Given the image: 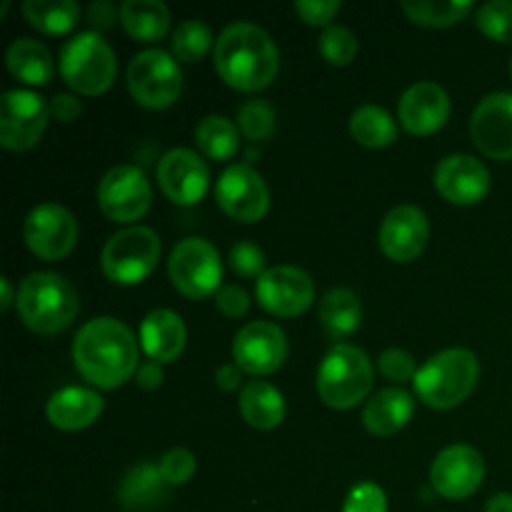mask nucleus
<instances>
[{"label": "nucleus", "instance_id": "obj_3", "mask_svg": "<svg viewBox=\"0 0 512 512\" xmlns=\"http://www.w3.org/2000/svg\"><path fill=\"white\" fill-rule=\"evenodd\" d=\"M15 308L33 333L55 335L73 323L80 300L68 278L50 270H38L20 283Z\"/></svg>", "mask_w": 512, "mask_h": 512}, {"label": "nucleus", "instance_id": "obj_22", "mask_svg": "<svg viewBox=\"0 0 512 512\" xmlns=\"http://www.w3.org/2000/svg\"><path fill=\"white\" fill-rule=\"evenodd\" d=\"M185 323L168 308L150 310L140 325V345L155 363H173L185 348Z\"/></svg>", "mask_w": 512, "mask_h": 512}, {"label": "nucleus", "instance_id": "obj_37", "mask_svg": "<svg viewBox=\"0 0 512 512\" xmlns=\"http://www.w3.org/2000/svg\"><path fill=\"white\" fill-rule=\"evenodd\" d=\"M318 48L330 65H348L358 55V35L345 25H328L320 33Z\"/></svg>", "mask_w": 512, "mask_h": 512}, {"label": "nucleus", "instance_id": "obj_18", "mask_svg": "<svg viewBox=\"0 0 512 512\" xmlns=\"http://www.w3.org/2000/svg\"><path fill=\"white\" fill-rule=\"evenodd\" d=\"M435 190L453 205H473L488 195L490 170L468 153H453L435 165Z\"/></svg>", "mask_w": 512, "mask_h": 512}, {"label": "nucleus", "instance_id": "obj_24", "mask_svg": "<svg viewBox=\"0 0 512 512\" xmlns=\"http://www.w3.org/2000/svg\"><path fill=\"white\" fill-rule=\"evenodd\" d=\"M415 413V400L408 390L403 388H385L375 393L365 403L363 423L373 435H393L410 423Z\"/></svg>", "mask_w": 512, "mask_h": 512}, {"label": "nucleus", "instance_id": "obj_6", "mask_svg": "<svg viewBox=\"0 0 512 512\" xmlns=\"http://www.w3.org/2000/svg\"><path fill=\"white\" fill-rule=\"evenodd\" d=\"M115 53L95 30H83L65 40L60 50V75L80 95H100L115 80Z\"/></svg>", "mask_w": 512, "mask_h": 512}, {"label": "nucleus", "instance_id": "obj_47", "mask_svg": "<svg viewBox=\"0 0 512 512\" xmlns=\"http://www.w3.org/2000/svg\"><path fill=\"white\" fill-rule=\"evenodd\" d=\"M240 375H243V370H240L238 365L225 363L215 370V383H218L220 390H228V393H233V390L240 388Z\"/></svg>", "mask_w": 512, "mask_h": 512}, {"label": "nucleus", "instance_id": "obj_26", "mask_svg": "<svg viewBox=\"0 0 512 512\" xmlns=\"http://www.w3.org/2000/svg\"><path fill=\"white\" fill-rule=\"evenodd\" d=\"M168 488L170 485L160 465L140 463L125 475V480L120 483L118 498L128 510H148L168 498Z\"/></svg>", "mask_w": 512, "mask_h": 512}, {"label": "nucleus", "instance_id": "obj_20", "mask_svg": "<svg viewBox=\"0 0 512 512\" xmlns=\"http://www.w3.org/2000/svg\"><path fill=\"white\" fill-rule=\"evenodd\" d=\"M380 248L395 263H410L425 250L430 238L428 215L418 205H398L380 223Z\"/></svg>", "mask_w": 512, "mask_h": 512}, {"label": "nucleus", "instance_id": "obj_8", "mask_svg": "<svg viewBox=\"0 0 512 512\" xmlns=\"http://www.w3.org/2000/svg\"><path fill=\"white\" fill-rule=\"evenodd\" d=\"M130 95L145 108H168L183 90V73L178 60L160 48H148L128 65Z\"/></svg>", "mask_w": 512, "mask_h": 512}, {"label": "nucleus", "instance_id": "obj_45", "mask_svg": "<svg viewBox=\"0 0 512 512\" xmlns=\"http://www.w3.org/2000/svg\"><path fill=\"white\" fill-rule=\"evenodd\" d=\"M118 13L120 10L115 8L113 3H108V0H95V3H90V8H88L90 23L100 30L113 28V23L118 20Z\"/></svg>", "mask_w": 512, "mask_h": 512}, {"label": "nucleus", "instance_id": "obj_48", "mask_svg": "<svg viewBox=\"0 0 512 512\" xmlns=\"http://www.w3.org/2000/svg\"><path fill=\"white\" fill-rule=\"evenodd\" d=\"M485 512H512V493H498L488 500Z\"/></svg>", "mask_w": 512, "mask_h": 512}, {"label": "nucleus", "instance_id": "obj_38", "mask_svg": "<svg viewBox=\"0 0 512 512\" xmlns=\"http://www.w3.org/2000/svg\"><path fill=\"white\" fill-rule=\"evenodd\" d=\"M230 268L243 278H260L265 273V253L250 240H240L230 248Z\"/></svg>", "mask_w": 512, "mask_h": 512}, {"label": "nucleus", "instance_id": "obj_31", "mask_svg": "<svg viewBox=\"0 0 512 512\" xmlns=\"http://www.w3.org/2000/svg\"><path fill=\"white\" fill-rule=\"evenodd\" d=\"M195 143L208 158L213 160H230L238 153L240 135L238 125L228 120L225 115H205L195 125Z\"/></svg>", "mask_w": 512, "mask_h": 512}, {"label": "nucleus", "instance_id": "obj_16", "mask_svg": "<svg viewBox=\"0 0 512 512\" xmlns=\"http://www.w3.org/2000/svg\"><path fill=\"white\" fill-rule=\"evenodd\" d=\"M485 478V460L473 445H450L440 450L430 468L435 493L448 500L470 498Z\"/></svg>", "mask_w": 512, "mask_h": 512}, {"label": "nucleus", "instance_id": "obj_42", "mask_svg": "<svg viewBox=\"0 0 512 512\" xmlns=\"http://www.w3.org/2000/svg\"><path fill=\"white\" fill-rule=\"evenodd\" d=\"M215 305H218L220 313L228 315V318H243V315L250 310V298L240 285L228 283L218 290Z\"/></svg>", "mask_w": 512, "mask_h": 512}, {"label": "nucleus", "instance_id": "obj_29", "mask_svg": "<svg viewBox=\"0 0 512 512\" xmlns=\"http://www.w3.org/2000/svg\"><path fill=\"white\" fill-rule=\"evenodd\" d=\"M360 320H363L360 298L350 288H333L320 298V323L335 338L355 333Z\"/></svg>", "mask_w": 512, "mask_h": 512}, {"label": "nucleus", "instance_id": "obj_35", "mask_svg": "<svg viewBox=\"0 0 512 512\" xmlns=\"http://www.w3.org/2000/svg\"><path fill=\"white\" fill-rule=\"evenodd\" d=\"M238 128L253 143H263L275 133V110L265 100H245L238 108Z\"/></svg>", "mask_w": 512, "mask_h": 512}, {"label": "nucleus", "instance_id": "obj_39", "mask_svg": "<svg viewBox=\"0 0 512 512\" xmlns=\"http://www.w3.org/2000/svg\"><path fill=\"white\" fill-rule=\"evenodd\" d=\"M378 368L390 383H408V380H415L418 375V368H415V360L408 350L400 348H388L378 360Z\"/></svg>", "mask_w": 512, "mask_h": 512}, {"label": "nucleus", "instance_id": "obj_25", "mask_svg": "<svg viewBox=\"0 0 512 512\" xmlns=\"http://www.w3.org/2000/svg\"><path fill=\"white\" fill-rule=\"evenodd\" d=\"M240 415L248 425L258 430H273L285 418V398L275 385L265 380H250L243 385L238 400Z\"/></svg>", "mask_w": 512, "mask_h": 512}, {"label": "nucleus", "instance_id": "obj_32", "mask_svg": "<svg viewBox=\"0 0 512 512\" xmlns=\"http://www.w3.org/2000/svg\"><path fill=\"white\" fill-rule=\"evenodd\" d=\"M350 133L365 148H385L398 135V125L380 105H360L350 115Z\"/></svg>", "mask_w": 512, "mask_h": 512}, {"label": "nucleus", "instance_id": "obj_15", "mask_svg": "<svg viewBox=\"0 0 512 512\" xmlns=\"http://www.w3.org/2000/svg\"><path fill=\"white\" fill-rule=\"evenodd\" d=\"M258 303L268 313L280 318H295L305 313L315 298V283L305 270L295 265H275L268 268L255 283Z\"/></svg>", "mask_w": 512, "mask_h": 512}, {"label": "nucleus", "instance_id": "obj_46", "mask_svg": "<svg viewBox=\"0 0 512 512\" xmlns=\"http://www.w3.org/2000/svg\"><path fill=\"white\" fill-rule=\"evenodd\" d=\"M135 378H138V385L145 390H155L163 385V363H155V360H145V363H140L138 373H135Z\"/></svg>", "mask_w": 512, "mask_h": 512}, {"label": "nucleus", "instance_id": "obj_34", "mask_svg": "<svg viewBox=\"0 0 512 512\" xmlns=\"http://www.w3.org/2000/svg\"><path fill=\"white\" fill-rule=\"evenodd\" d=\"M213 45V33H210L208 25L203 20H185L175 28L173 40H170V48H173L175 60H183V63H195V60L203 58L205 53Z\"/></svg>", "mask_w": 512, "mask_h": 512}, {"label": "nucleus", "instance_id": "obj_21", "mask_svg": "<svg viewBox=\"0 0 512 512\" xmlns=\"http://www.w3.org/2000/svg\"><path fill=\"white\" fill-rule=\"evenodd\" d=\"M400 123L413 135H430L445 125L450 115V98L443 85L420 80L410 85L398 100Z\"/></svg>", "mask_w": 512, "mask_h": 512}, {"label": "nucleus", "instance_id": "obj_5", "mask_svg": "<svg viewBox=\"0 0 512 512\" xmlns=\"http://www.w3.org/2000/svg\"><path fill=\"white\" fill-rule=\"evenodd\" d=\"M375 370L368 353L358 345L338 343L318 368V395L328 408L350 410L368 398Z\"/></svg>", "mask_w": 512, "mask_h": 512}, {"label": "nucleus", "instance_id": "obj_43", "mask_svg": "<svg viewBox=\"0 0 512 512\" xmlns=\"http://www.w3.org/2000/svg\"><path fill=\"white\" fill-rule=\"evenodd\" d=\"M295 10H298L305 23L328 25L340 10V0H298Z\"/></svg>", "mask_w": 512, "mask_h": 512}, {"label": "nucleus", "instance_id": "obj_23", "mask_svg": "<svg viewBox=\"0 0 512 512\" xmlns=\"http://www.w3.org/2000/svg\"><path fill=\"white\" fill-rule=\"evenodd\" d=\"M45 413H48V420L55 428L73 433V430L88 428L100 418L103 398L95 390L73 385V388H63L50 395Z\"/></svg>", "mask_w": 512, "mask_h": 512}, {"label": "nucleus", "instance_id": "obj_19", "mask_svg": "<svg viewBox=\"0 0 512 512\" xmlns=\"http://www.w3.org/2000/svg\"><path fill=\"white\" fill-rule=\"evenodd\" d=\"M158 183L173 203L193 205L208 193L210 170L195 150L173 148L160 158Z\"/></svg>", "mask_w": 512, "mask_h": 512}, {"label": "nucleus", "instance_id": "obj_50", "mask_svg": "<svg viewBox=\"0 0 512 512\" xmlns=\"http://www.w3.org/2000/svg\"><path fill=\"white\" fill-rule=\"evenodd\" d=\"M510 75H512V58H510Z\"/></svg>", "mask_w": 512, "mask_h": 512}, {"label": "nucleus", "instance_id": "obj_17", "mask_svg": "<svg viewBox=\"0 0 512 512\" xmlns=\"http://www.w3.org/2000/svg\"><path fill=\"white\" fill-rule=\"evenodd\" d=\"M473 143L488 158H512V93H490L475 105L470 118Z\"/></svg>", "mask_w": 512, "mask_h": 512}, {"label": "nucleus", "instance_id": "obj_40", "mask_svg": "<svg viewBox=\"0 0 512 512\" xmlns=\"http://www.w3.org/2000/svg\"><path fill=\"white\" fill-rule=\"evenodd\" d=\"M195 455L185 448H173L163 455L160 460V470H163L168 485H185L195 475Z\"/></svg>", "mask_w": 512, "mask_h": 512}, {"label": "nucleus", "instance_id": "obj_30", "mask_svg": "<svg viewBox=\"0 0 512 512\" xmlns=\"http://www.w3.org/2000/svg\"><path fill=\"white\" fill-rule=\"evenodd\" d=\"M23 15L33 28L58 35L75 28L80 18V5L75 0H25Z\"/></svg>", "mask_w": 512, "mask_h": 512}, {"label": "nucleus", "instance_id": "obj_41", "mask_svg": "<svg viewBox=\"0 0 512 512\" xmlns=\"http://www.w3.org/2000/svg\"><path fill=\"white\" fill-rule=\"evenodd\" d=\"M343 512H388V498L375 483H360L350 490Z\"/></svg>", "mask_w": 512, "mask_h": 512}, {"label": "nucleus", "instance_id": "obj_9", "mask_svg": "<svg viewBox=\"0 0 512 512\" xmlns=\"http://www.w3.org/2000/svg\"><path fill=\"white\" fill-rule=\"evenodd\" d=\"M168 273L175 290L190 300H200L220 290L223 263L213 243L203 238H185L173 248Z\"/></svg>", "mask_w": 512, "mask_h": 512}, {"label": "nucleus", "instance_id": "obj_11", "mask_svg": "<svg viewBox=\"0 0 512 512\" xmlns=\"http://www.w3.org/2000/svg\"><path fill=\"white\" fill-rule=\"evenodd\" d=\"M50 103L33 90H8L0 98V145L8 150H28L48 128Z\"/></svg>", "mask_w": 512, "mask_h": 512}, {"label": "nucleus", "instance_id": "obj_4", "mask_svg": "<svg viewBox=\"0 0 512 512\" xmlns=\"http://www.w3.org/2000/svg\"><path fill=\"white\" fill-rule=\"evenodd\" d=\"M480 378L478 355L468 348H448L433 355L413 380L418 398L428 408L450 410L468 400Z\"/></svg>", "mask_w": 512, "mask_h": 512}, {"label": "nucleus", "instance_id": "obj_7", "mask_svg": "<svg viewBox=\"0 0 512 512\" xmlns=\"http://www.w3.org/2000/svg\"><path fill=\"white\" fill-rule=\"evenodd\" d=\"M160 250H163V243L153 228L130 225L110 235L100 265L113 283L135 285L153 273L160 260Z\"/></svg>", "mask_w": 512, "mask_h": 512}, {"label": "nucleus", "instance_id": "obj_13", "mask_svg": "<svg viewBox=\"0 0 512 512\" xmlns=\"http://www.w3.org/2000/svg\"><path fill=\"white\" fill-rule=\"evenodd\" d=\"M215 198L220 208L238 223H255L270 208V190L263 175L245 163H235L223 170Z\"/></svg>", "mask_w": 512, "mask_h": 512}, {"label": "nucleus", "instance_id": "obj_2", "mask_svg": "<svg viewBox=\"0 0 512 512\" xmlns=\"http://www.w3.org/2000/svg\"><path fill=\"white\" fill-rule=\"evenodd\" d=\"M215 70L235 90L268 88L280 68V55L273 38L260 25L230 23L215 40Z\"/></svg>", "mask_w": 512, "mask_h": 512}, {"label": "nucleus", "instance_id": "obj_28", "mask_svg": "<svg viewBox=\"0 0 512 512\" xmlns=\"http://www.w3.org/2000/svg\"><path fill=\"white\" fill-rule=\"evenodd\" d=\"M120 23L135 40L153 43L170 28V10L160 0H125L120 5Z\"/></svg>", "mask_w": 512, "mask_h": 512}, {"label": "nucleus", "instance_id": "obj_12", "mask_svg": "<svg viewBox=\"0 0 512 512\" xmlns=\"http://www.w3.org/2000/svg\"><path fill=\"white\" fill-rule=\"evenodd\" d=\"M25 245L43 260H60L75 248L78 223L60 203H40L23 223Z\"/></svg>", "mask_w": 512, "mask_h": 512}, {"label": "nucleus", "instance_id": "obj_14", "mask_svg": "<svg viewBox=\"0 0 512 512\" xmlns=\"http://www.w3.org/2000/svg\"><path fill=\"white\" fill-rule=\"evenodd\" d=\"M288 358V338L283 328L268 320H253L235 333L233 360L243 373L270 375Z\"/></svg>", "mask_w": 512, "mask_h": 512}, {"label": "nucleus", "instance_id": "obj_33", "mask_svg": "<svg viewBox=\"0 0 512 512\" xmlns=\"http://www.w3.org/2000/svg\"><path fill=\"white\" fill-rule=\"evenodd\" d=\"M403 13L413 23L428 28H445L473 13V0H403Z\"/></svg>", "mask_w": 512, "mask_h": 512}, {"label": "nucleus", "instance_id": "obj_36", "mask_svg": "<svg viewBox=\"0 0 512 512\" xmlns=\"http://www.w3.org/2000/svg\"><path fill=\"white\" fill-rule=\"evenodd\" d=\"M475 23L498 43H512V0H488L475 13Z\"/></svg>", "mask_w": 512, "mask_h": 512}, {"label": "nucleus", "instance_id": "obj_1", "mask_svg": "<svg viewBox=\"0 0 512 512\" xmlns=\"http://www.w3.org/2000/svg\"><path fill=\"white\" fill-rule=\"evenodd\" d=\"M73 360L85 380L113 390L138 373V340L123 320L93 318L75 335Z\"/></svg>", "mask_w": 512, "mask_h": 512}, {"label": "nucleus", "instance_id": "obj_44", "mask_svg": "<svg viewBox=\"0 0 512 512\" xmlns=\"http://www.w3.org/2000/svg\"><path fill=\"white\" fill-rule=\"evenodd\" d=\"M80 113H83V103H80L75 95L58 93L50 100V115H53L55 120H60V123H73Z\"/></svg>", "mask_w": 512, "mask_h": 512}, {"label": "nucleus", "instance_id": "obj_49", "mask_svg": "<svg viewBox=\"0 0 512 512\" xmlns=\"http://www.w3.org/2000/svg\"><path fill=\"white\" fill-rule=\"evenodd\" d=\"M0 288H3V300H0V308L5 310L15 298H18V295H13V285H10L8 278H0Z\"/></svg>", "mask_w": 512, "mask_h": 512}, {"label": "nucleus", "instance_id": "obj_10", "mask_svg": "<svg viewBox=\"0 0 512 512\" xmlns=\"http://www.w3.org/2000/svg\"><path fill=\"white\" fill-rule=\"evenodd\" d=\"M153 188L145 173L135 165H115L100 178L98 205L113 223H133L148 213Z\"/></svg>", "mask_w": 512, "mask_h": 512}, {"label": "nucleus", "instance_id": "obj_27", "mask_svg": "<svg viewBox=\"0 0 512 512\" xmlns=\"http://www.w3.org/2000/svg\"><path fill=\"white\" fill-rule=\"evenodd\" d=\"M8 70L28 85H45L53 80V55L40 40L15 38L5 53Z\"/></svg>", "mask_w": 512, "mask_h": 512}]
</instances>
